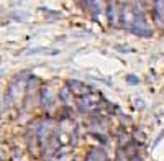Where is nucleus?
Returning a JSON list of instances; mask_svg holds the SVG:
<instances>
[{
	"label": "nucleus",
	"instance_id": "obj_1",
	"mask_svg": "<svg viewBox=\"0 0 164 161\" xmlns=\"http://www.w3.org/2000/svg\"><path fill=\"white\" fill-rule=\"evenodd\" d=\"M100 102H102L100 94H97L95 90H94L92 94H89V96L81 97L79 105H81V108H84V110H95V108L100 105Z\"/></svg>",
	"mask_w": 164,
	"mask_h": 161
},
{
	"label": "nucleus",
	"instance_id": "obj_2",
	"mask_svg": "<svg viewBox=\"0 0 164 161\" xmlns=\"http://www.w3.org/2000/svg\"><path fill=\"white\" fill-rule=\"evenodd\" d=\"M67 86H69V89H71V92H72V94H76V96H79V97L89 96V94H92V92H94L92 87L85 86L84 82H81V80H69Z\"/></svg>",
	"mask_w": 164,
	"mask_h": 161
},
{
	"label": "nucleus",
	"instance_id": "obj_3",
	"mask_svg": "<svg viewBox=\"0 0 164 161\" xmlns=\"http://www.w3.org/2000/svg\"><path fill=\"white\" fill-rule=\"evenodd\" d=\"M121 20H123V25L131 30V26L136 22V13L131 10V7H123L121 8Z\"/></svg>",
	"mask_w": 164,
	"mask_h": 161
},
{
	"label": "nucleus",
	"instance_id": "obj_4",
	"mask_svg": "<svg viewBox=\"0 0 164 161\" xmlns=\"http://www.w3.org/2000/svg\"><path fill=\"white\" fill-rule=\"evenodd\" d=\"M156 12L164 17V0H156Z\"/></svg>",
	"mask_w": 164,
	"mask_h": 161
},
{
	"label": "nucleus",
	"instance_id": "obj_5",
	"mask_svg": "<svg viewBox=\"0 0 164 161\" xmlns=\"http://www.w3.org/2000/svg\"><path fill=\"white\" fill-rule=\"evenodd\" d=\"M127 79H128V82H131V84H136V82H138V79L133 77V76H128Z\"/></svg>",
	"mask_w": 164,
	"mask_h": 161
},
{
	"label": "nucleus",
	"instance_id": "obj_6",
	"mask_svg": "<svg viewBox=\"0 0 164 161\" xmlns=\"http://www.w3.org/2000/svg\"><path fill=\"white\" fill-rule=\"evenodd\" d=\"M161 18H163V26H164V17H161Z\"/></svg>",
	"mask_w": 164,
	"mask_h": 161
},
{
	"label": "nucleus",
	"instance_id": "obj_7",
	"mask_svg": "<svg viewBox=\"0 0 164 161\" xmlns=\"http://www.w3.org/2000/svg\"><path fill=\"white\" fill-rule=\"evenodd\" d=\"M141 2H145V0H141Z\"/></svg>",
	"mask_w": 164,
	"mask_h": 161
}]
</instances>
